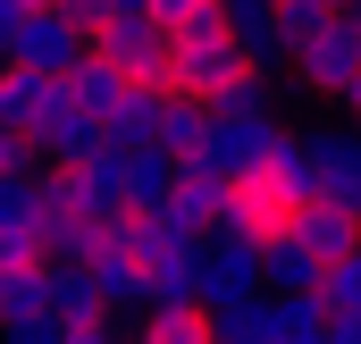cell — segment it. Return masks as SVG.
I'll list each match as a JSON object with an SVG mask.
<instances>
[{
  "instance_id": "cell-5",
  "label": "cell",
  "mask_w": 361,
  "mask_h": 344,
  "mask_svg": "<svg viewBox=\"0 0 361 344\" xmlns=\"http://www.w3.org/2000/svg\"><path fill=\"white\" fill-rule=\"evenodd\" d=\"M286 219H294V193H286L269 168H244L235 185H227V210H219V227H210V235L269 244V235H286Z\"/></svg>"
},
{
  "instance_id": "cell-24",
  "label": "cell",
  "mask_w": 361,
  "mask_h": 344,
  "mask_svg": "<svg viewBox=\"0 0 361 344\" xmlns=\"http://www.w3.org/2000/svg\"><path fill=\"white\" fill-rule=\"evenodd\" d=\"M109 8H152V0H109Z\"/></svg>"
},
{
  "instance_id": "cell-21",
  "label": "cell",
  "mask_w": 361,
  "mask_h": 344,
  "mask_svg": "<svg viewBox=\"0 0 361 344\" xmlns=\"http://www.w3.org/2000/svg\"><path fill=\"white\" fill-rule=\"evenodd\" d=\"M202 8H219V0H152L160 25H185V17H202Z\"/></svg>"
},
{
  "instance_id": "cell-11",
  "label": "cell",
  "mask_w": 361,
  "mask_h": 344,
  "mask_svg": "<svg viewBox=\"0 0 361 344\" xmlns=\"http://www.w3.org/2000/svg\"><path fill=\"white\" fill-rule=\"evenodd\" d=\"M109 160H118V193H126L135 210H160V202L177 193V152H169V143H118V135H109Z\"/></svg>"
},
{
  "instance_id": "cell-16",
  "label": "cell",
  "mask_w": 361,
  "mask_h": 344,
  "mask_svg": "<svg viewBox=\"0 0 361 344\" xmlns=\"http://www.w3.org/2000/svg\"><path fill=\"white\" fill-rule=\"evenodd\" d=\"M261 260H269V294H302V285H328V260L311 252L302 235H269V244H261Z\"/></svg>"
},
{
  "instance_id": "cell-13",
  "label": "cell",
  "mask_w": 361,
  "mask_h": 344,
  "mask_svg": "<svg viewBox=\"0 0 361 344\" xmlns=\"http://www.w3.org/2000/svg\"><path fill=\"white\" fill-rule=\"evenodd\" d=\"M85 269H92V285H101V302H109V311H152V277H143V260L126 252V244H109V235H101V252H92Z\"/></svg>"
},
{
  "instance_id": "cell-19",
  "label": "cell",
  "mask_w": 361,
  "mask_h": 344,
  "mask_svg": "<svg viewBox=\"0 0 361 344\" xmlns=\"http://www.w3.org/2000/svg\"><path fill=\"white\" fill-rule=\"evenodd\" d=\"M152 344H210L219 336V319H210V302H193V294H177V302H152Z\"/></svg>"
},
{
  "instance_id": "cell-14",
  "label": "cell",
  "mask_w": 361,
  "mask_h": 344,
  "mask_svg": "<svg viewBox=\"0 0 361 344\" xmlns=\"http://www.w3.org/2000/svg\"><path fill=\"white\" fill-rule=\"evenodd\" d=\"M311 160H319V193L361 219V126L353 135H311Z\"/></svg>"
},
{
  "instance_id": "cell-9",
  "label": "cell",
  "mask_w": 361,
  "mask_h": 344,
  "mask_svg": "<svg viewBox=\"0 0 361 344\" xmlns=\"http://www.w3.org/2000/svg\"><path fill=\"white\" fill-rule=\"evenodd\" d=\"M68 101V76H51V68H25V59H0V126H17V135H34L51 109Z\"/></svg>"
},
{
  "instance_id": "cell-3",
  "label": "cell",
  "mask_w": 361,
  "mask_h": 344,
  "mask_svg": "<svg viewBox=\"0 0 361 344\" xmlns=\"http://www.w3.org/2000/svg\"><path fill=\"white\" fill-rule=\"evenodd\" d=\"M92 51H101L118 76H135V85H169V25H160L152 8H109V17L92 25Z\"/></svg>"
},
{
  "instance_id": "cell-20",
  "label": "cell",
  "mask_w": 361,
  "mask_h": 344,
  "mask_svg": "<svg viewBox=\"0 0 361 344\" xmlns=\"http://www.w3.org/2000/svg\"><path fill=\"white\" fill-rule=\"evenodd\" d=\"M328 311H361V235H353V252H336L328 260Z\"/></svg>"
},
{
  "instance_id": "cell-25",
  "label": "cell",
  "mask_w": 361,
  "mask_h": 344,
  "mask_svg": "<svg viewBox=\"0 0 361 344\" xmlns=\"http://www.w3.org/2000/svg\"><path fill=\"white\" fill-rule=\"evenodd\" d=\"M25 8H51V0H25Z\"/></svg>"
},
{
  "instance_id": "cell-2",
  "label": "cell",
  "mask_w": 361,
  "mask_h": 344,
  "mask_svg": "<svg viewBox=\"0 0 361 344\" xmlns=\"http://www.w3.org/2000/svg\"><path fill=\"white\" fill-rule=\"evenodd\" d=\"M286 68H294V85H302V92L345 101V85L361 76V0H353V8H328L311 34H294Z\"/></svg>"
},
{
  "instance_id": "cell-17",
  "label": "cell",
  "mask_w": 361,
  "mask_h": 344,
  "mask_svg": "<svg viewBox=\"0 0 361 344\" xmlns=\"http://www.w3.org/2000/svg\"><path fill=\"white\" fill-rule=\"evenodd\" d=\"M328 328H336V311H328V294H319V285L277 294V344H328Z\"/></svg>"
},
{
  "instance_id": "cell-6",
  "label": "cell",
  "mask_w": 361,
  "mask_h": 344,
  "mask_svg": "<svg viewBox=\"0 0 361 344\" xmlns=\"http://www.w3.org/2000/svg\"><path fill=\"white\" fill-rule=\"evenodd\" d=\"M277 118H261V109H210V135H202V152L193 160H210V168H227V176H244V168H261L277 152Z\"/></svg>"
},
{
  "instance_id": "cell-4",
  "label": "cell",
  "mask_w": 361,
  "mask_h": 344,
  "mask_svg": "<svg viewBox=\"0 0 361 344\" xmlns=\"http://www.w3.org/2000/svg\"><path fill=\"white\" fill-rule=\"evenodd\" d=\"M42 319H51V344H101L109 336V302H101V285H92L85 260H51V294H42Z\"/></svg>"
},
{
  "instance_id": "cell-8",
  "label": "cell",
  "mask_w": 361,
  "mask_h": 344,
  "mask_svg": "<svg viewBox=\"0 0 361 344\" xmlns=\"http://www.w3.org/2000/svg\"><path fill=\"white\" fill-rule=\"evenodd\" d=\"M85 51H92V34H85V25H68L59 8H25V25H17V42H8V59L51 68V76H68Z\"/></svg>"
},
{
  "instance_id": "cell-12",
  "label": "cell",
  "mask_w": 361,
  "mask_h": 344,
  "mask_svg": "<svg viewBox=\"0 0 361 344\" xmlns=\"http://www.w3.org/2000/svg\"><path fill=\"white\" fill-rule=\"evenodd\" d=\"M109 143V126L92 118V109H76V101H59L42 126H34V160H51V168H76L85 152H101Z\"/></svg>"
},
{
  "instance_id": "cell-10",
  "label": "cell",
  "mask_w": 361,
  "mask_h": 344,
  "mask_svg": "<svg viewBox=\"0 0 361 344\" xmlns=\"http://www.w3.org/2000/svg\"><path fill=\"white\" fill-rule=\"evenodd\" d=\"M42 294H51V260H17V269H0V328H8L17 344H51Z\"/></svg>"
},
{
  "instance_id": "cell-23",
  "label": "cell",
  "mask_w": 361,
  "mask_h": 344,
  "mask_svg": "<svg viewBox=\"0 0 361 344\" xmlns=\"http://www.w3.org/2000/svg\"><path fill=\"white\" fill-rule=\"evenodd\" d=\"M345 109H353V126H361V76H353V85H345Z\"/></svg>"
},
{
  "instance_id": "cell-22",
  "label": "cell",
  "mask_w": 361,
  "mask_h": 344,
  "mask_svg": "<svg viewBox=\"0 0 361 344\" xmlns=\"http://www.w3.org/2000/svg\"><path fill=\"white\" fill-rule=\"evenodd\" d=\"M17 25H25V0H0V59H8V42H17Z\"/></svg>"
},
{
  "instance_id": "cell-18",
  "label": "cell",
  "mask_w": 361,
  "mask_h": 344,
  "mask_svg": "<svg viewBox=\"0 0 361 344\" xmlns=\"http://www.w3.org/2000/svg\"><path fill=\"white\" fill-rule=\"evenodd\" d=\"M202 135H210V101H193V92L169 85V101H160V135H152V143H169L177 160H193V152H202Z\"/></svg>"
},
{
  "instance_id": "cell-15",
  "label": "cell",
  "mask_w": 361,
  "mask_h": 344,
  "mask_svg": "<svg viewBox=\"0 0 361 344\" xmlns=\"http://www.w3.org/2000/svg\"><path fill=\"white\" fill-rule=\"evenodd\" d=\"M126 92H135V76H118V68H109L101 51H85V59L68 68V101H76V109H92L101 126H109V118L126 109Z\"/></svg>"
},
{
  "instance_id": "cell-7",
  "label": "cell",
  "mask_w": 361,
  "mask_h": 344,
  "mask_svg": "<svg viewBox=\"0 0 361 344\" xmlns=\"http://www.w3.org/2000/svg\"><path fill=\"white\" fill-rule=\"evenodd\" d=\"M244 294H269V260H261V244H244V235H219V244L202 252V302L227 311V302H244Z\"/></svg>"
},
{
  "instance_id": "cell-1",
  "label": "cell",
  "mask_w": 361,
  "mask_h": 344,
  "mask_svg": "<svg viewBox=\"0 0 361 344\" xmlns=\"http://www.w3.org/2000/svg\"><path fill=\"white\" fill-rule=\"evenodd\" d=\"M252 59H244V42H235V25L219 17V8H202V17H185L169 25V85L193 92V101H219V92L235 85Z\"/></svg>"
}]
</instances>
